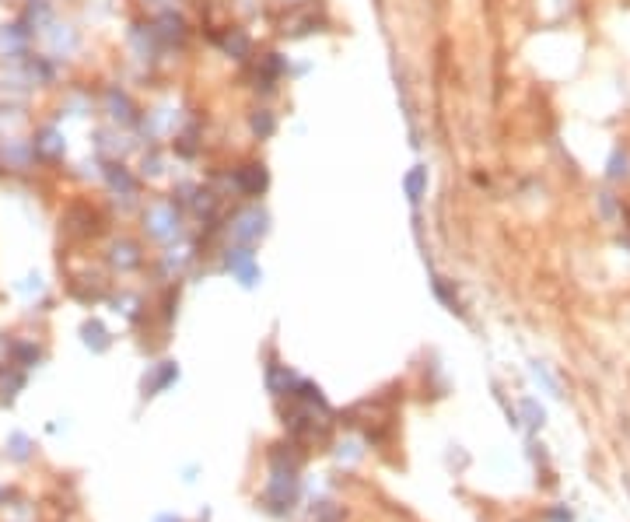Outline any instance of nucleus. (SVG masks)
<instances>
[{"label":"nucleus","instance_id":"obj_1","mask_svg":"<svg viewBox=\"0 0 630 522\" xmlns=\"http://www.w3.org/2000/svg\"><path fill=\"white\" fill-rule=\"evenodd\" d=\"M406 193H410V200H420V193H424V186H428V169L424 165H417L410 176H406Z\"/></svg>","mask_w":630,"mask_h":522},{"label":"nucleus","instance_id":"obj_2","mask_svg":"<svg viewBox=\"0 0 630 522\" xmlns=\"http://www.w3.org/2000/svg\"><path fill=\"white\" fill-rule=\"evenodd\" d=\"M630 172V158H627V151H613V158H609V179H623Z\"/></svg>","mask_w":630,"mask_h":522},{"label":"nucleus","instance_id":"obj_3","mask_svg":"<svg viewBox=\"0 0 630 522\" xmlns=\"http://www.w3.org/2000/svg\"><path fill=\"white\" fill-rule=\"evenodd\" d=\"M252 130H256V133H262V137H270V133H274V116H270L267 109H262V113L252 120Z\"/></svg>","mask_w":630,"mask_h":522}]
</instances>
